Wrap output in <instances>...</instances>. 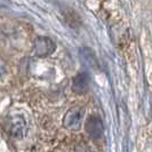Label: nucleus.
<instances>
[{
  "instance_id": "obj_1",
  "label": "nucleus",
  "mask_w": 152,
  "mask_h": 152,
  "mask_svg": "<svg viewBox=\"0 0 152 152\" xmlns=\"http://www.w3.org/2000/svg\"><path fill=\"white\" fill-rule=\"evenodd\" d=\"M84 109L79 107H75L70 109L65 113V117L63 119V125L65 128L71 130H78L81 126V121L84 118Z\"/></svg>"
},
{
  "instance_id": "obj_2",
  "label": "nucleus",
  "mask_w": 152,
  "mask_h": 152,
  "mask_svg": "<svg viewBox=\"0 0 152 152\" xmlns=\"http://www.w3.org/2000/svg\"><path fill=\"white\" fill-rule=\"evenodd\" d=\"M55 49H56L55 42L47 37H38L33 42L34 54L39 57L49 56L55 52Z\"/></svg>"
},
{
  "instance_id": "obj_3",
  "label": "nucleus",
  "mask_w": 152,
  "mask_h": 152,
  "mask_svg": "<svg viewBox=\"0 0 152 152\" xmlns=\"http://www.w3.org/2000/svg\"><path fill=\"white\" fill-rule=\"evenodd\" d=\"M86 132L94 140H97L99 137H102L103 133H104V127H103L102 120L99 119L97 115H91L87 119V122H86Z\"/></svg>"
},
{
  "instance_id": "obj_4",
  "label": "nucleus",
  "mask_w": 152,
  "mask_h": 152,
  "mask_svg": "<svg viewBox=\"0 0 152 152\" xmlns=\"http://www.w3.org/2000/svg\"><path fill=\"white\" fill-rule=\"evenodd\" d=\"M9 132L12 136L16 138H23L28 133V125L25 119L22 115H14L10 119V126H9Z\"/></svg>"
},
{
  "instance_id": "obj_5",
  "label": "nucleus",
  "mask_w": 152,
  "mask_h": 152,
  "mask_svg": "<svg viewBox=\"0 0 152 152\" xmlns=\"http://www.w3.org/2000/svg\"><path fill=\"white\" fill-rule=\"evenodd\" d=\"M89 83H91L89 75L86 72H81V73L77 75L76 78L73 79L72 89L77 94H85L89 88Z\"/></svg>"
},
{
  "instance_id": "obj_6",
  "label": "nucleus",
  "mask_w": 152,
  "mask_h": 152,
  "mask_svg": "<svg viewBox=\"0 0 152 152\" xmlns=\"http://www.w3.org/2000/svg\"><path fill=\"white\" fill-rule=\"evenodd\" d=\"M79 56H80V60L83 61L85 65H87L88 68L96 69L97 68V58H96V55L95 53L91 50V48H80L79 50Z\"/></svg>"
},
{
  "instance_id": "obj_7",
  "label": "nucleus",
  "mask_w": 152,
  "mask_h": 152,
  "mask_svg": "<svg viewBox=\"0 0 152 152\" xmlns=\"http://www.w3.org/2000/svg\"><path fill=\"white\" fill-rule=\"evenodd\" d=\"M12 6L10 0H0V8H8Z\"/></svg>"
},
{
  "instance_id": "obj_8",
  "label": "nucleus",
  "mask_w": 152,
  "mask_h": 152,
  "mask_svg": "<svg viewBox=\"0 0 152 152\" xmlns=\"http://www.w3.org/2000/svg\"><path fill=\"white\" fill-rule=\"evenodd\" d=\"M5 72H6V65H5L4 62L0 60V77L2 76Z\"/></svg>"
},
{
  "instance_id": "obj_9",
  "label": "nucleus",
  "mask_w": 152,
  "mask_h": 152,
  "mask_svg": "<svg viewBox=\"0 0 152 152\" xmlns=\"http://www.w3.org/2000/svg\"><path fill=\"white\" fill-rule=\"evenodd\" d=\"M76 152H87V148H86L84 144L78 145L76 149Z\"/></svg>"
}]
</instances>
